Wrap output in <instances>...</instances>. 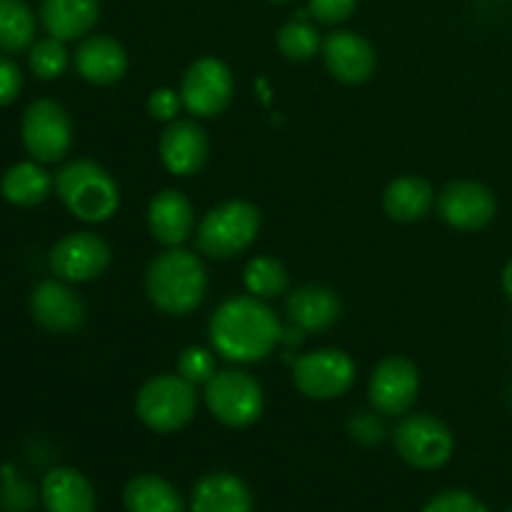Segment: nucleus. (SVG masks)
<instances>
[{
    "label": "nucleus",
    "instance_id": "obj_29",
    "mask_svg": "<svg viewBox=\"0 0 512 512\" xmlns=\"http://www.w3.org/2000/svg\"><path fill=\"white\" fill-rule=\"evenodd\" d=\"M28 63L33 75H38L40 80H53L63 75V70L68 68V50H65L63 40L58 38L38 40L30 48Z\"/></svg>",
    "mask_w": 512,
    "mask_h": 512
},
{
    "label": "nucleus",
    "instance_id": "obj_35",
    "mask_svg": "<svg viewBox=\"0 0 512 512\" xmlns=\"http://www.w3.org/2000/svg\"><path fill=\"white\" fill-rule=\"evenodd\" d=\"M350 433H353L355 440L360 443H375V440L383 438V425L368 413H360L350 420Z\"/></svg>",
    "mask_w": 512,
    "mask_h": 512
},
{
    "label": "nucleus",
    "instance_id": "obj_1",
    "mask_svg": "<svg viewBox=\"0 0 512 512\" xmlns=\"http://www.w3.org/2000/svg\"><path fill=\"white\" fill-rule=\"evenodd\" d=\"M283 338L273 310L255 295L230 298L210 318V343L230 363H258Z\"/></svg>",
    "mask_w": 512,
    "mask_h": 512
},
{
    "label": "nucleus",
    "instance_id": "obj_18",
    "mask_svg": "<svg viewBox=\"0 0 512 512\" xmlns=\"http://www.w3.org/2000/svg\"><path fill=\"white\" fill-rule=\"evenodd\" d=\"M75 70H78L80 78L93 85L118 83L128 70V53L115 38L93 35L78 45Z\"/></svg>",
    "mask_w": 512,
    "mask_h": 512
},
{
    "label": "nucleus",
    "instance_id": "obj_31",
    "mask_svg": "<svg viewBox=\"0 0 512 512\" xmlns=\"http://www.w3.org/2000/svg\"><path fill=\"white\" fill-rule=\"evenodd\" d=\"M423 512H488V508L475 495L450 490V493H440L438 498L430 500Z\"/></svg>",
    "mask_w": 512,
    "mask_h": 512
},
{
    "label": "nucleus",
    "instance_id": "obj_7",
    "mask_svg": "<svg viewBox=\"0 0 512 512\" xmlns=\"http://www.w3.org/2000/svg\"><path fill=\"white\" fill-rule=\"evenodd\" d=\"M395 448L400 458L418 470H438L453 455V433L433 415H408L395 428Z\"/></svg>",
    "mask_w": 512,
    "mask_h": 512
},
{
    "label": "nucleus",
    "instance_id": "obj_8",
    "mask_svg": "<svg viewBox=\"0 0 512 512\" xmlns=\"http://www.w3.org/2000/svg\"><path fill=\"white\" fill-rule=\"evenodd\" d=\"M293 383L305 398L333 400L348 393L355 383V363L348 353L335 348L315 350L293 365Z\"/></svg>",
    "mask_w": 512,
    "mask_h": 512
},
{
    "label": "nucleus",
    "instance_id": "obj_33",
    "mask_svg": "<svg viewBox=\"0 0 512 512\" xmlns=\"http://www.w3.org/2000/svg\"><path fill=\"white\" fill-rule=\"evenodd\" d=\"M180 108H183V100H180V93H175L173 88H158L150 93L148 98V113L153 115L155 120H178Z\"/></svg>",
    "mask_w": 512,
    "mask_h": 512
},
{
    "label": "nucleus",
    "instance_id": "obj_12",
    "mask_svg": "<svg viewBox=\"0 0 512 512\" xmlns=\"http://www.w3.org/2000/svg\"><path fill=\"white\" fill-rule=\"evenodd\" d=\"M110 265V248L95 233H70L50 250V270L65 283H88Z\"/></svg>",
    "mask_w": 512,
    "mask_h": 512
},
{
    "label": "nucleus",
    "instance_id": "obj_24",
    "mask_svg": "<svg viewBox=\"0 0 512 512\" xmlns=\"http://www.w3.org/2000/svg\"><path fill=\"white\" fill-rule=\"evenodd\" d=\"M123 503L128 512H185L178 490L158 475H138L130 480Z\"/></svg>",
    "mask_w": 512,
    "mask_h": 512
},
{
    "label": "nucleus",
    "instance_id": "obj_27",
    "mask_svg": "<svg viewBox=\"0 0 512 512\" xmlns=\"http://www.w3.org/2000/svg\"><path fill=\"white\" fill-rule=\"evenodd\" d=\"M245 288H248L250 295L260 300L278 298L288 290V273H285L283 263H278L275 258H268V255H258V258L250 260L245 265Z\"/></svg>",
    "mask_w": 512,
    "mask_h": 512
},
{
    "label": "nucleus",
    "instance_id": "obj_30",
    "mask_svg": "<svg viewBox=\"0 0 512 512\" xmlns=\"http://www.w3.org/2000/svg\"><path fill=\"white\" fill-rule=\"evenodd\" d=\"M218 373L215 353L200 345H190L178 355V375L193 385H205L213 375Z\"/></svg>",
    "mask_w": 512,
    "mask_h": 512
},
{
    "label": "nucleus",
    "instance_id": "obj_23",
    "mask_svg": "<svg viewBox=\"0 0 512 512\" xmlns=\"http://www.w3.org/2000/svg\"><path fill=\"white\" fill-rule=\"evenodd\" d=\"M193 512H250L253 498L240 478L230 473H213L193 490Z\"/></svg>",
    "mask_w": 512,
    "mask_h": 512
},
{
    "label": "nucleus",
    "instance_id": "obj_19",
    "mask_svg": "<svg viewBox=\"0 0 512 512\" xmlns=\"http://www.w3.org/2000/svg\"><path fill=\"white\" fill-rule=\"evenodd\" d=\"M288 318L295 328L305 333H320L338 323L340 318V298L335 290L325 285H303L288 295Z\"/></svg>",
    "mask_w": 512,
    "mask_h": 512
},
{
    "label": "nucleus",
    "instance_id": "obj_34",
    "mask_svg": "<svg viewBox=\"0 0 512 512\" xmlns=\"http://www.w3.org/2000/svg\"><path fill=\"white\" fill-rule=\"evenodd\" d=\"M23 88V73L10 58L0 55V108L10 105Z\"/></svg>",
    "mask_w": 512,
    "mask_h": 512
},
{
    "label": "nucleus",
    "instance_id": "obj_17",
    "mask_svg": "<svg viewBox=\"0 0 512 512\" xmlns=\"http://www.w3.org/2000/svg\"><path fill=\"white\" fill-rule=\"evenodd\" d=\"M150 235L165 248H180L195 233V210L178 190H163L150 200Z\"/></svg>",
    "mask_w": 512,
    "mask_h": 512
},
{
    "label": "nucleus",
    "instance_id": "obj_25",
    "mask_svg": "<svg viewBox=\"0 0 512 512\" xmlns=\"http://www.w3.org/2000/svg\"><path fill=\"white\" fill-rule=\"evenodd\" d=\"M50 185H53V180L38 163H18L3 175L0 193L8 203L20 205V208H33L48 198Z\"/></svg>",
    "mask_w": 512,
    "mask_h": 512
},
{
    "label": "nucleus",
    "instance_id": "obj_38",
    "mask_svg": "<svg viewBox=\"0 0 512 512\" xmlns=\"http://www.w3.org/2000/svg\"><path fill=\"white\" fill-rule=\"evenodd\" d=\"M508 512H512V510H508Z\"/></svg>",
    "mask_w": 512,
    "mask_h": 512
},
{
    "label": "nucleus",
    "instance_id": "obj_15",
    "mask_svg": "<svg viewBox=\"0 0 512 512\" xmlns=\"http://www.w3.org/2000/svg\"><path fill=\"white\" fill-rule=\"evenodd\" d=\"M158 153L170 173L188 178L198 173L208 160V135L195 120H173L160 135Z\"/></svg>",
    "mask_w": 512,
    "mask_h": 512
},
{
    "label": "nucleus",
    "instance_id": "obj_5",
    "mask_svg": "<svg viewBox=\"0 0 512 512\" xmlns=\"http://www.w3.org/2000/svg\"><path fill=\"white\" fill-rule=\"evenodd\" d=\"M198 408L195 385L180 375H158L140 388L135 413L153 433H175L193 420Z\"/></svg>",
    "mask_w": 512,
    "mask_h": 512
},
{
    "label": "nucleus",
    "instance_id": "obj_11",
    "mask_svg": "<svg viewBox=\"0 0 512 512\" xmlns=\"http://www.w3.org/2000/svg\"><path fill=\"white\" fill-rule=\"evenodd\" d=\"M420 393V373L413 360L403 355H390L380 360L370 378L368 398L375 413L398 418L415 405Z\"/></svg>",
    "mask_w": 512,
    "mask_h": 512
},
{
    "label": "nucleus",
    "instance_id": "obj_32",
    "mask_svg": "<svg viewBox=\"0 0 512 512\" xmlns=\"http://www.w3.org/2000/svg\"><path fill=\"white\" fill-rule=\"evenodd\" d=\"M355 5H358V0H308V13L318 23L338 25L353 15Z\"/></svg>",
    "mask_w": 512,
    "mask_h": 512
},
{
    "label": "nucleus",
    "instance_id": "obj_13",
    "mask_svg": "<svg viewBox=\"0 0 512 512\" xmlns=\"http://www.w3.org/2000/svg\"><path fill=\"white\" fill-rule=\"evenodd\" d=\"M438 213L450 228L463 230V233H475L485 225L493 223L498 213V203L490 188L475 180H458L450 183L438 198Z\"/></svg>",
    "mask_w": 512,
    "mask_h": 512
},
{
    "label": "nucleus",
    "instance_id": "obj_37",
    "mask_svg": "<svg viewBox=\"0 0 512 512\" xmlns=\"http://www.w3.org/2000/svg\"><path fill=\"white\" fill-rule=\"evenodd\" d=\"M270 3H288V0H270Z\"/></svg>",
    "mask_w": 512,
    "mask_h": 512
},
{
    "label": "nucleus",
    "instance_id": "obj_2",
    "mask_svg": "<svg viewBox=\"0 0 512 512\" xmlns=\"http://www.w3.org/2000/svg\"><path fill=\"white\" fill-rule=\"evenodd\" d=\"M145 293L150 303L168 315H188L208 293V273L198 255L170 248L158 255L145 273Z\"/></svg>",
    "mask_w": 512,
    "mask_h": 512
},
{
    "label": "nucleus",
    "instance_id": "obj_16",
    "mask_svg": "<svg viewBox=\"0 0 512 512\" xmlns=\"http://www.w3.org/2000/svg\"><path fill=\"white\" fill-rule=\"evenodd\" d=\"M30 313L40 328L50 333H70L83 325L85 305L65 280H45L30 295Z\"/></svg>",
    "mask_w": 512,
    "mask_h": 512
},
{
    "label": "nucleus",
    "instance_id": "obj_36",
    "mask_svg": "<svg viewBox=\"0 0 512 512\" xmlns=\"http://www.w3.org/2000/svg\"><path fill=\"white\" fill-rule=\"evenodd\" d=\"M503 288H505V295L512 300V260L503 270Z\"/></svg>",
    "mask_w": 512,
    "mask_h": 512
},
{
    "label": "nucleus",
    "instance_id": "obj_20",
    "mask_svg": "<svg viewBox=\"0 0 512 512\" xmlns=\"http://www.w3.org/2000/svg\"><path fill=\"white\" fill-rule=\"evenodd\" d=\"M100 18L98 0H43L40 23L50 38L78 40L95 28Z\"/></svg>",
    "mask_w": 512,
    "mask_h": 512
},
{
    "label": "nucleus",
    "instance_id": "obj_4",
    "mask_svg": "<svg viewBox=\"0 0 512 512\" xmlns=\"http://www.w3.org/2000/svg\"><path fill=\"white\" fill-rule=\"evenodd\" d=\"M260 230V213L245 200L215 205L198 225V248L215 260H228L253 245Z\"/></svg>",
    "mask_w": 512,
    "mask_h": 512
},
{
    "label": "nucleus",
    "instance_id": "obj_10",
    "mask_svg": "<svg viewBox=\"0 0 512 512\" xmlns=\"http://www.w3.org/2000/svg\"><path fill=\"white\" fill-rule=\"evenodd\" d=\"M233 90V73L223 60L200 58L185 70L180 100H183V108L195 118H215L230 105Z\"/></svg>",
    "mask_w": 512,
    "mask_h": 512
},
{
    "label": "nucleus",
    "instance_id": "obj_9",
    "mask_svg": "<svg viewBox=\"0 0 512 512\" xmlns=\"http://www.w3.org/2000/svg\"><path fill=\"white\" fill-rule=\"evenodd\" d=\"M23 145L38 163H58L73 145V123L55 100H35L23 113Z\"/></svg>",
    "mask_w": 512,
    "mask_h": 512
},
{
    "label": "nucleus",
    "instance_id": "obj_21",
    "mask_svg": "<svg viewBox=\"0 0 512 512\" xmlns=\"http://www.w3.org/2000/svg\"><path fill=\"white\" fill-rule=\"evenodd\" d=\"M43 505L48 512H95V490L83 473L55 468L43 480Z\"/></svg>",
    "mask_w": 512,
    "mask_h": 512
},
{
    "label": "nucleus",
    "instance_id": "obj_6",
    "mask_svg": "<svg viewBox=\"0 0 512 512\" xmlns=\"http://www.w3.org/2000/svg\"><path fill=\"white\" fill-rule=\"evenodd\" d=\"M205 405L228 428H248L263 415L265 395L258 380L243 370H223L205 383Z\"/></svg>",
    "mask_w": 512,
    "mask_h": 512
},
{
    "label": "nucleus",
    "instance_id": "obj_22",
    "mask_svg": "<svg viewBox=\"0 0 512 512\" xmlns=\"http://www.w3.org/2000/svg\"><path fill=\"white\" fill-rule=\"evenodd\" d=\"M435 190L420 175H403L393 180L383 193V208L388 218L398 223H415L433 210Z\"/></svg>",
    "mask_w": 512,
    "mask_h": 512
},
{
    "label": "nucleus",
    "instance_id": "obj_26",
    "mask_svg": "<svg viewBox=\"0 0 512 512\" xmlns=\"http://www.w3.org/2000/svg\"><path fill=\"white\" fill-rule=\"evenodd\" d=\"M35 38V15L25 0H0V53H20Z\"/></svg>",
    "mask_w": 512,
    "mask_h": 512
},
{
    "label": "nucleus",
    "instance_id": "obj_3",
    "mask_svg": "<svg viewBox=\"0 0 512 512\" xmlns=\"http://www.w3.org/2000/svg\"><path fill=\"white\" fill-rule=\"evenodd\" d=\"M60 203L85 223H105L120 208V190L113 175L93 160H73L55 175Z\"/></svg>",
    "mask_w": 512,
    "mask_h": 512
},
{
    "label": "nucleus",
    "instance_id": "obj_14",
    "mask_svg": "<svg viewBox=\"0 0 512 512\" xmlns=\"http://www.w3.org/2000/svg\"><path fill=\"white\" fill-rule=\"evenodd\" d=\"M323 60L335 80L345 85H360L373 78L378 55L373 45L358 33L335 30L323 40Z\"/></svg>",
    "mask_w": 512,
    "mask_h": 512
},
{
    "label": "nucleus",
    "instance_id": "obj_28",
    "mask_svg": "<svg viewBox=\"0 0 512 512\" xmlns=\"http://www.w3.org/2000/svg\"><path fill=\"white\" fill-rule=\"evenodd\" d=\"M278 48L288 60L305 63V60H313L318 55V50L323 48V40H320L318 28L313 23H308L305 18H295L278 30Z\"/></svg>",
    "mask_w": 512,
    "mask_h": 512
}]
</instances>
